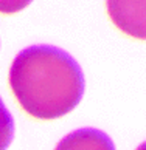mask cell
Returning <instances> with one entry per match:
<instances>
[{"instance_id":"obj_1","label":"cell","mask_w":146,"mask_h":150,"mask_svg":"<svg viewBox=\"0 0 146 150\" xmlns=\"http://www.w3.org/2000/svg\"><path fill=\"white\" fill-rule=\"evenodd\" d=\"M8 81L22 110L44 121L70 113L84 93L79 64L53 45H31L22 50L11 64Z\"/></svg>"},{"instance_id":"obj_2","label":"cell","mask_w":146,"mask_h":150,"mask_svg":"<svg viewBox=\"0 0 146 150\" xmlns=\"http://www.w3.org/2000/svg\"><path fill=\"white\" fill-rule=\"evenodd\" d=\"M109 19L126 36L146 40V0H106Z\"/></svg>"},{"instance_id":"obj_3","label":"cell","mask_w":146,"mask_h":150,"mask_svg":"<svg viewBox=\"0 0 146 150\" xmlns=\"http://www.w3.org/2000/svg\"><path fill=\"white\" fill-rule=\"evenodd\" d=\"M54 150H115V146L104 132L79 129L64 136Z\"/></svg>"},{"instance_id":"obj_4","label":"cell","mask_w":146,"mask_h":150,"mask_svg":"<svg viewBox=\"0 0 146 150\" xmlns=\"http://www.w3.org/2000/svg\"><path fill=\"white\" fill-rule=\"evenodd\" d=\"M14 136V119L0 98V150H6Z\"/></svg>"},{"instance_id":"obj_5","label":"cell","mask_w":146,"mask_h":150,"mask_svg":"<svg viewBox=\"0 0 146 150\" xmlns=\"http://www.w3.org/2000/svg\"><path fill=\"white\" fill-rule=\"evenodd\" d=\"M33 0H0V13L2 14H16L26 8Z\"/></svg>"},{"instance_id":"obj_6","label":"cell","mask_w":146,"mask_h":150,"mask_svg":"<svg viewBox=\"0 0 146 150\" xmlns=\"http://www.w3.org/2000/svg\"><path fill=\"white\" fill-rule=\"evenodd\" d=\"M137 150H146V142H143V144H140V146L137 147Z\"/></svg>"}]
</instances>
